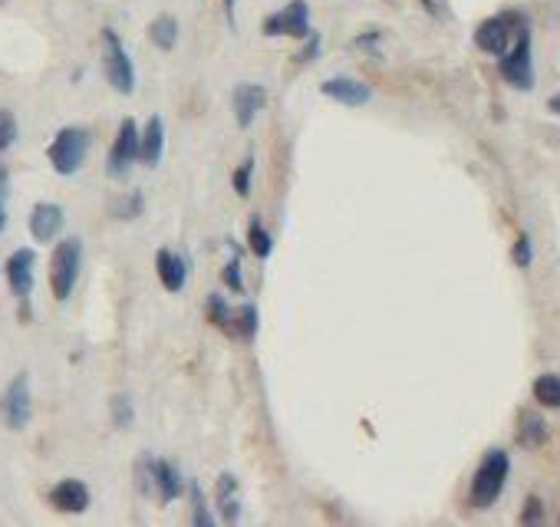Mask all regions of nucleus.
Segmentation results:
<instances>
[{"mask_svg": "<svg viewBox=\"0 0 560 527\" xmlns=\"http://www.w3.org/2000/svg\"><path fill=\"white\" fill-rule=\"evenodd\" d=\"M508 471H511L508 452L491 448L488 455H485V461L478 465V471H475V478H471V494H468L471 508L485 511V508H491V504L498 501V494L504 492V481H508Z\"/></svg>", "mask_w": 560, "mask_h": 527, "instance_id": "nucleus-1", "label": "nucleus"}, {"mask_svg": "<svg viewBox=\"0 0 560 527\" xmlns=\"http://www.w3.org/2000/svg\"><path fill=\"white\" fill-rule=\"evenodd\" d=\"M89 129H82V126H63V129L53 136L47 149V159L53 165V172L57 175H76L86 162V155H89Z\"/></svg>", "mask_w": 560, "mask_h": 527, "instance_id": "nucleus-2", "label": "nucleus"}, {"mask_svg": "<svg viewBox=\"0 0 560 527\" xmlns=\"http://www.w3.org/2000/svg\"><path fill=\"white\" fill-rule=\"evenodd\" d=\"M80 267H82V244L80 237H63L50 258V291L57 297L59 304L70 300L73 287L80 281Z\"/></svg>", "mask_w": 560, "mask_h": 527, "instance_id": "nucleus-3", "label": "nucleus"}, {"mask_svg": "<svg viewBox=\"0 0 560 527\" xmlns=\"http://www.w3.org/2000/svg\"><path fill=\"white\" fill-rule=\"evenodd\" d=\"M103 76L105 82L116 89L119 96H132L136 93V66H132V59H128L126 47H122V40L113 27H105L103 34Z\"/></svg>", "mask_w": 560, "mask_h": 527, "instance_id": "nucleus-4", "label": "nucleus"}, {"mask_svg": "<svg viewBox=\"0 0 560 527\" xmlns=\"http://www.w3.org/2000/svg\"><path fill=\"white\" fill-rule=\"evenodd\" d=\"M152 488L155 498L162 504H172L175 498H182L185 492V481H182V471L165 461V458H142L139 461V492H149Z\"/></svg>", "mask_w": 560, "mask_h": 527, "instance_id": "nucleus-5", "label": "nucleus"}, {"mask_svg": "<svg viewBox=\"0 0 560 527\" xmlns=\"http://www.w3.org/2000/svg\"><path fill=\"white\" fill-rule=\"evenodd\" d=\"M521 30H527L521 13H498V17H488V20L478 24V30H475V47L491 53V57H504Z\"/></svg>", "mask_w": 560, "mask_h": 527, "instance_id": "nucleus-6", "label": "nucleus"}, {"mask_svg": "<svg viewBox=\"0 0 560 527\" xmlns=\"http://www.w3.org/2000/svg\"><path fill=\"white\" fill-rule=\"evenodd\" d=\"M264 36H291V40H307L310 30V4L307 0H291L280 11H274L264 20Z\"/></svg>", "mask_w": 560, "mask_h": 527, "instance_id": "nucleus-7", "label": "nucleus"}, {"mask_svg": "<svg viewBox=\"0 0 560 527\" xmlns=\"http://www.w3.org/2000/svg\"><path fill=\"white\" fill-rule=\"evenodd\" d=\"M139 126L132 119H122V126L116 132V142L109 149V159H105V175L109 178H126L128 168L139 162Z\"/></svg>", "mask_w": 560, "mask_h": 527, "instance_id": "nucleus-8", "label": "nucleus"}, {"mask_svg": "<svg viewBox=\"0 0 560 527\" xmlns=\"http://www.w3.org/2000/svg\"><path fill=\"white\" fill-rule=\"evenodd\" d=\"M0 415H4L7 429H13V432L27 429V422H30V415H34L30 379H27V373H17L11 379V386L4 389V396H0Z\"/></svg>", "mask_w": 560, "mask_h": 527, "instance_id": "nucleus-9", "label": "nucleus"}, {"mask_svg": "<svg viewBox=\"0 0 560 527\" xmlns=\"http://www.w3.org/2000/svg\"><path fill=\"white\" fill-rule=\"evenodd\" d=\"M502 76L511 82L514 89H531L534 86V66H531V36L527 30L517 34L511 50L502 57Z\"/></svg>", "mask_w": 560, "mask_h": 527, "instance_id": "nucleus-10", "label": "nucleus"}, {"mask_svg": "<svg viewBox=\"0 0 560 527\" xmlns=\"http://www.w3.org/2000/svg\"><path fill=\"white\" fill-rule=\"evenodd\" d=\"M268 103V89L257 86V82H237L231 89V112L237 129H251V122L257 119V112Z\"/></svg>", "mask_w": 560, "mask_h": 527, "instance_id": "nucleus-11", "label": "nucleus"}, {"mask_svg": "<svg viewBox=\"0 0 560 527\" xmlns=\"http://www.w3.org/2000/svg\"><path fill=\"white\" fill-rule=\"evenodd\" d=\"M320 93L339 105H366L373 99V89L356 76H330L320 82Z\"/></svg>", "mask_w": 560, "mask_h": 527, "instance_id": "nucleus-12", "label": "nucleus"}, {"mask_svg": "<svg viewBox=\"0 0 560 527\" xmlns=\"http://www.w3.org/2000/svg\"><path fill=\"white\" fill-rule=\"evenodd\" d=\"M34 267H36V254L30 247H20V251H13L11 258H7V283H11L13 297H20L27 300L30 291H34Z\"/></svg>", "mask_w": 560, "mask_h": 527, "instance_id": "nucleus-13", "label": "nucleus"}, {"mask_svg": "<svg viewBox=\"0 0 560 527\" xmlns=\"http://www.w3.org/2000/svg\"><path fill=\"white\" fill-rule=\"evenodd\" d=\"M63 224H66V214L53 201H36L34 211H30V235L40 244H50L63 231Z\"/></svg>", "mask_w": 560, "mask_h": 527, "instance_id": "nucleus-14", "label": "nucleus"}, {"mask_svg": "<svg viewBox=\"0 0 560 527\" xmlns=\"http://www.w3.org/2000/svg\"><path fill=\"white\" fill-rule=\"evenodd\" d=\"M50 504L63 515H82L89 508V488L80 478H63L50 488Z\"/></svg>", "mask_w": 560, "mask_h": 527, "instance_id": "nucleus-15", "label": "nucleus"}, {"mask_svg": "<svg viewBox=\"0 0 560 527\" xmlns=\"http://www.w3.org/2000/svg\"><path fill=\"white\" fill-rule=\"evenodd\" d=\"M155 270H159V281H162V287H165L168 293L185 291V283H188V267H185V260L178 258L175 251H168V247H162V251L155 254Z\"/></svg>", "mask_w": 560, "mask_h": 527, "instance_id": "nucleus-16", "label": "nucleus"}, {"mask_svg": "<svg viewBox=\"0 0 560 527\" xmlns=\"http://www.w3.org/2000/svg\"><path fill=\"white\" fill-rule=\"evenodd\" d=\"M162 152H165V122L162 116H152L139 136V162L155 168V165L162 162Z\"/></svg>", "mask_w": 560, "mask_h": 527, "instance_id": "nucleus-17", "label": "nucleus"}, {"mask_svg": "<svg viewBox=\"0 0 560 527\" xmlns=\"http://www.w3.org/2000/svg\"><path fill=\"white\" fill-rule=\"evenodd\" d=\"M214 501H218V511L228 524H234L241 517V498H237V478L234 475H218V484H214Z\"/></svg>", "mask_w": 560, "mask_h": 527, "instance_id": "nucleus-18", "label": "nucleus"}, {"mask_svg": "<svg viewBox=\"0 0 560 527\" xmlns=\"http://www.w3.org/2000/svg\"><path fill=\"white\" fill-rule=\"evenodd\" d=\"M149 40H152L162 53H172V50L178 47V20L175 17H172V13H159L152 24H149Z\"/></svg>", "mask_w": 560, "mask_h": 527, "instance_id": "nucleus-19", "label": "nucleus"}, {"mask_svg": "<svg viewBox=\"0 0 560 527\" xmlns=\"http://www.w3.org/2000/svg\"><path fill=\"white\" fill-rule=\"evenodd\" d=\"M534 399L544 409H560V376L548 373L534 379Z\"/></svg>", "mask_w": 560, "mask_h": 527, "instance_id": "nucleus-20", "label": "nucleus"}, {"mask_svg": "<svg viewBox=\"0 0 560 527\" xmlns=\"http://www.w3.org/2000/svg\"><path fill=\"white\" fill-rule=\"evenodd\" d=\"M231 333L234 337H241V340H254L257 337V306L254 304H241L234 310V323H231Z\"/></svg>", "mask_w": 560, "mask_h": 527, "instance_id": "nucleus-21", "label": "nucleus"}, {"mask_svg": "<svg viewBox=\"0 0 560 527\" xmlns=\"http://www.w3.org/2000/svg\"><path fill=\"white\" fill-rule=\"evenodd\" d=\"M247 247H251V254L261 260L270 258V251H274V237H270V231L257 221V218H251V224H247Z\"/></svg>", "mask_w": 560, "mask_h": 527, "instance_id": "nucleus-22", "label": "nucleus"}, {"mask_svg": "<svg viewBox=\"0 0 560 527\" xmlns=\"http://www.w3.org/2000/svg\"><path fill=\"white\" fill-rule=\"evenodd\" d=\"M205 310H208V320L214 323V327H222L224 333H231V323H234V310L228 306V300H224L222 293H211L208 304H205Z\"/></svg>", "mask_w": 560, "mask_h": 527, "instance_id": "nucleus-23", "label": "nucleus"}, {"mask_svg": "<svg viewBox=\"0 0 560 527\" xmlns=\"http://www.w3.org/2000/svg\"><path fill=\"white\" fill-rule=\"evenodd\" d=\"M188 494H191V524H198V527L214 524V515L208 511V501H205V492H201L198 481L188 484Z\"/></svg>", "mask_w": 560, "mask_h": 527, "instance_id": "nucleus-24", "label": "nucleus"}, {"mask_svg": "<svg viewBox=\"0 0 560 527\" xmlns=\"http://www.w3.org/2000/svg\"><path fill=\"white\" fill-rule=\"evenodd\" d=\"M525 425H521V446H544V438H548V429H544V422L537 419V415H525Z\"/></svg>", "mask_w": 560, "mask_h": 527, "instance_id": "nucleus-25", "label": "nucleus"}, {"mask_svg": "<svg viewBox=\"0 0 560 527\" xmlns=\"http://www.w3.org/2000/svg\"><path fill=\"white\" fill-rule=\"evenodd\" d=\"M109 409H113V422H116L119 429H128L132 422H136V409H132V399L128 396H113V402H109Z\"/></svg>", "mask_w": 560, "mask_h": 527, "instance_id": "nucleus-26", "label": "nucleus"}, {"mask_svg": "<svg viewBox=\"0 0 560 527\" xmlns=\"http://www.w3.org/2000/svg\"><path fill=\"white\" fill-rule=\"evenodd\" d=\"M13 142H17V119H13L11 109L0 105V155L7 152Z\"/></svg>", "mask_w": 560, "mask_h": 527, "instance_id": "nucleus-27", "label": "nucleus"}, {"mask_svg": "<svg viewBox=\"0 0 560 527\" xmlns=\"http://www.w3.org/2000/svg\"><path fill=\"white\" fill-rule=\"evenodd\" d=\"M251 175H254V159H245V162L237 165V172H234V191L241 198L251 195Z\"/></svg>", "mask_w": 560, "mask_h": 527, "instance_id": "nucleus-28", "label": "nucleus"}, {"mask_svg": "<svg viewBox=\"0 0 560 527\" xmlns=\"http://www.w3.org/2000/svg\"><path fill=\"white\" fill-rule=\"evenodd\" d=\"M113 214H116V218H126V221L139 218V214H142V195H139V191H132L128 198L119 201L116 208H113Z\"/></svg>", "mask_w": 560, "mask_h": 527, "instance_id": "nucleus-29", "label": "nucleus"}, {"mask_svg": "<svg viewBox=\"0 0 560 527\" xmlns=\"http://www.w3.org/2000/svg\"><path fill=\"white\" fill-rule=\"evenodd\" d=\"M541 521H544V504L537 501V498H527L525 515H521V524H541Z\"/></svg>", "mask_w": 560, "mask_h": 527, "instance_id": "nucleus-30", "label": "nucleus"}, {"mask_svg": "<svg viewBox=\"0 0 560 527\" xmlns=\"http://www.w3.org/2000/svg\"><path fill=\"white\" fill-rule=\"evenodd\" d=\"M514 264L517 267H531V237L527 235H521L517 244H514Z\"/></svg>", "mask_w": 560, "mask_h": 527, "instance_id": "nucleus-31", "label": "nucleus"}, {"mask_svg": "<svg viewBox=\"0 0 560 527\" xmlns=\"http://www.w3.org/2000/svg\"><path fill=\"white\" fill-rule=\"evenodd\" d=\"M224 283H228L234 293L245 291V283H241V264H237V260H231V264L224 267Z\"/></svg>", "mask_w": 560, "mask_h": 527, "instance_id": "nucleus-32", "label": "nucleus"}, {"mask_svg": "<svg viewBox=\"0 0 560 527\" xmlns=\"http://www.w3.org/2000/svg\"><path fill=\"white\" fill-rule=\"evenodd\" d=\"M316 57H320V34H310L307 36V47L297 53V63H310Z\"/></svg>", "mask_w": 560, "mask_h": 527, "instance_id": "nucleus-33", "label": "nucleus"}, {"mask_svg": "<svg viewBox=\"0 0 560 527\" xmlns=\"http://www.w3.org/2000/svg\"><path fill=\"white\" fill-rule=\"evenodd\" d=\"M379 40H383V34H379V30H366V34H360L356 40H353V47H360V50H376V47H379Z\"/></svg>", "mask_w": 560, "mask_h": 527, "instance_id": "nucleus-34", "label": "nucleus"}, {"mask_svg": "<svg viewBox=\"0 0 560 527\" xmlns=\"http://www.w3.org/2000/svg\"><path fill=\"white\" fill-rule=\"evenodd\" d=\"M7 182H11V172H7V165L0 162V191L7 188Z\"/></svg>", "mask_w": 560, "mask_h": 527, "instance_id": "nucleus-35", "label": "nucleus"}, {"mask_svg": "<svg viewBox=\"0 0 560 527\" xmlns=\"http://www.w3.org/2000/svg\"><path fill=\"white\" fill-rule=\"evenodd\" d=\"M548 109L554 112V116H560V93H557V96H550V99H548Z\"/></svg>", "mask_w": 560, "mask_h": 527, "instance_id": "nucleus-36", "label": "nucleus"}, {"mask_svg": "<svg viewBox=\"0 0 560 527\" xmlns=\"http://www.w3.org/2000/svg\"><path fill=\"white\" fill-rule=\"evenodd\" d=\"M224 4V13H228V20L234 24V7H237V0H222Z\"/></svg>", "mask_w": 560, "mask_h": 527, "instance_id": "nucleus-37", "label": "nucleus"}, {"mask_svg": "<svg viewBox=\"0 0 560 527\" xmlns=\"http://www.w3.org/2000/svg\"><path fill=\"white\" fill-rule=\"evenodd\" d=\"M4 221H7V214H4V205H0V231H4Z\"/></svg>", "mask_w": 560, "mask_h": 527, "instance_id": "nucleus-38", "label": "nucleus"}]
</instances>
